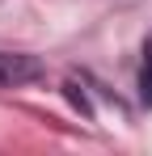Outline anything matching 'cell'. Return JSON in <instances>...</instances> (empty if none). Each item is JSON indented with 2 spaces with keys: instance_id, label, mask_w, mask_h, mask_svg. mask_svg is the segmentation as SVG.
Masks as SVG:
<instances>
[{
  "instance_id": "obj_1",
  "label": "cell",
  "mask_w": 152,
  "mask_h": 156,
  "mask_svg": "<svg viewBox=\"0 0 152 156\" xmlns=\"http://www.w3.org/2000/svg\"><path fill=\"white\" fill-rule=\"evenodd\" d=\"M42 76V63L34 55H9L0 51V89H21V84H34Z\"/></svg>"
},
{
  "instance_id": "obj_2",
  "label": "cell",
  "mask_w": 152,
  "mask_h": 156,
  "mask_svg": "<svg viewBox=\"0 0 152 156\" xmlns=\"http://www.w3.org/2000/svg\"><path fill=\"white\" fill-rule=\"evenodd\" d=\"M139 97L152 105V47L144 51V68H139Z\"/></svg>"
}]
</instances>
